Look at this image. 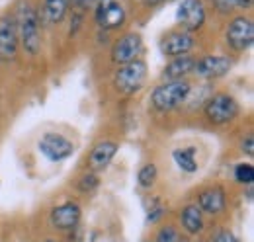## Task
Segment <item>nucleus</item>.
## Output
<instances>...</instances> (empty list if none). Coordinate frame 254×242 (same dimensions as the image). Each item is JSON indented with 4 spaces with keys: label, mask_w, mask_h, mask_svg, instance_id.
Masks as SVG:
<instances>
[{
    "label": "nucleus",
    "mask_w": 254,
    "mask_h": 242,
    "mask_svg": "<svg viewBox=\"0 0 254 242\" xmlns=\"http://www.w3.org/2000/svg\"><path fill=\"white\" fill-rule=\"evenodd\" d=\"M96 22L104 30H118L126 22V10L118 0H100L96 6Z\"/></svg>",
    "instance_id": "9"
},
{
    "label": "nucleus",
    "mask_w": 254,
    "mask_h": 242,
    "mask_svg": "<svg viewBox=\"0 0 254 242\" xmlns=\"http://www.w3.org/2000/svg\"><path fill=\"white\" fill-rule=\"evenodd\" d=\"M243 152H247L249 156H253L254 154V141H253V137H247L245 141H243Z\"/></svg>",
    "instance_id": "26"
},
{
    "label": "nucleus",
    "mask_w": 254,
    "mask_h": 242,
    "mask_svg": "<svg viewBox=\"0 0 254 242\" xmlns=\"http://www.w3.org/2000/svg\"><path fill=\"white\" fill-rule=\"evenodd\" d=\"M96 185H98V178L94 174H88V176H82L80 182H78V187L80 191H92Z\"/></svg>",
    "instance_id": "23"
},
{
    "label": "nucleus",
    "mask_w": 254,
    "mask_h": 242,
    "mask_svg": "<svg viewBox=\"0 0 254 242\" xmlns=\"http://www.w3.org/2000/svg\"><path fill=\"white\" fill-rule=\"evenodd\" d=\"M213 4H215V8H217L221 14H227V12L235 10L237 0H213Z\"/></svg>",
    "instance_id": "24"
},
{
    "label": "nucleus",
    "mask_w": 254,
    "mask_h": 242,
    "mask_svg": "<svg viewBox=\"0 0 254 242\" xmlns=\"http://www.w3.org/2000/svg\"><path fill=\"white\" fill-rule=\"evenodd\" d=\"M147 4H151V6H157V4H160V2H164V0H145Z\"/></svg>",
    "instance_id": "29"
},
{
    "label": "nucleus",
    "mask_w": 254,
    "mask_h": 242,
    "mask_svg": "<svg viewBox=\"0 0 254 242\" xmlns=\"http://www.w3.org/2000/svg\"><path fill=\"white\" fill-rule=\"evenodd\" d=\"M37 149H39V152H41L47 160H51V162H61V160L68 158V156L74 152V145H72L66 137L59 135V133H45V135L41 137Z\"/></svg>",
    "instance_id": "6"
},
{
    "label": "nucleus",
    "mask_w": 254,
    "mask_h": 242,
    "mask_svg": "<svg viewBox=\"0 0 254 242\" xmlns=\"http://www.w3.org/2000/svg\"><path fill=\"white\" fill-rule=\"evenodd\" d=\"M118 152V143L114 141H104V143H98L92 152H90V168L92 170H104L110 166V162L114 160Z\"/></svg>",
    "instance_id": "15"
},
{
    "label": "nucleus",
    "mask_w": 254,
    "mask_h": 242,
    "mask_svg": "<svg viewBox=\"0 0 254 242\" xmlns=\"http://www.w3.org/2000/svg\"><path fill=\"white\" fill-rule=\"evenodd\" d=\"M233 60L225 55H205L199 60H195L193 72L205 80H213V78H221L231 70Z\"/></svg>",
    "instance_id": "10"
},
{
    "label": "nucleus",
    "mask_w": 254,
    "mask_h": 242,
    "mask_svg": "<svg viewBox=\"0 0 254 242\" xmlns=\"http://www.w3.org/2000/svg\"><path fill=\"white\" fill-rule=\"evenodd\" d=\"M16 31L18 41L22 43L28 55H37L41 49V35H39V16L30 2H22L16 14Z\"/></svg>",
    "instance_id": "1"
},
{
    "label": "nucleus",
    "mask_w": 254,
    "mask_h": 242,
    "mask_svg": "<svg viewBox=\"0 0 254 242\" xmlns=\"http://www.w3.org/2000/svg\"><path fill=\"white\" fill-rule=\"evenodd\" d=\"M239 114V104L229 94H215L209 96L205 102V118L213 125H225L233 121Z\"/></svg>",
    "instance_id": "4"
},
{
    "label": "nucleus",
    "mask_w": 254,
    "mask_h": 242,
    "mask_svg": "<svg viewBox=\"0 0 254 242\" xmlns=\"http://www.w3.org/2000/svg\"><path fill=\"white\" fill-rule=\"evenodd\" d=\"M176 20L180 22L182 30L193 33L201 30L205 24V8L201 0H182L176 12Z\"/></svg>",
    "instance_id": "7"
},
{
    "label": "nucleus",
    "mask_w": 254,
    "mask_h": 242,
    "mask_svg": "<svg viewBox=\"0 0 254 242\" xmlns=\"http://www.w3.org/2000/svg\"><path fill=\"white\" fill-rule=\"evenodd\" d=\"M18 31L16 22L10 16L0 18V59L10 60L18 53Z\"/></svg>",
    "instance_id": "11"
},
{
    "label": "nucleus",
    "mask_w": 254,
    "mask_h": 242,
    "mask_svg": "<svg viewBox=\"0 0 254 242\" xmlns=\"http://www.w3.org/2000/svg\"><path fill=\"white\" fill-rule=\"evenodd\" d=\"M197 207L201 213H209V215H219L225 209V191L221 187H209L203 189L197 197Z\"/></svg>",
    "instance_id": "14"
},
{
    "label": "nucleus",
    "mask_w": 254,
    "mask_h": 242,
    "mask_svg": "<svg viewBox=\"0 0 254 242\" xmlns=\"http://www.w3.org/2000/svg\"><path fill=\"white\" fill-rule=\"evenodd\" d=\"M155 180H157V166L155 164H145L137 174V183L145 189H149L155 183Z\"/></svg>",
    "instance_id": "20"
},
{
    "label": "nucleus",
    "mask_w": 254,
    "mask_h": 242,
    "mask_svg": "<svg viewBox=\"0 0 254 242\" xmlns=\"http://www.w3.org/2000/svg\"><path fill=\"white\" fill-rule=\"evenodd\" d=\"M66 2H74V4H78V0H66Z\"/></svg>",
    "instance_id": "30"
},
{
    "label": "nucleus",
    "mask_w": 254,
    "mask_h": 242,
    "mask_svg": "<svg viewBox=\"0 0 254 242\" xmlns=\"http://www.w3.org/2000/svg\"><path fill=\"white\" fill-rule=\"evenodd\" d=\"M78 221H80V207L72 201H66L51 211V225L55 229H72L78 225Z\"/></svg>",
    "instance_id": "13"
},
{
    "label": "nucleus",
    "mask_w": 254,
    "mask_h": 242,
    "mask_svg": "<svg viewBox=\"0 0 254 242\" xmlns=\"http://www.w3.org/2000/svg\"><path fill=\"white\" fill-rule=\"evenodd\" d=\"M47 242H53V241H47Z\"/></svg>",
    "instance_id": "31"
},
{
    "label": "nucleus",
    "mask_w": 254,
    "mask_h": 242,
    "mask_svg": "<svg viewBox=\"0 0 254 242\" xmlns=\"http://www.w3.org/2000/svg\"><path fill=\"white\" fill-rule=\"evenodd\" d=\"M213 242H237V239H235L229 231H221V233H217V235H215Z\"/></svg>",
    "instance_id": "25"
},
{
    "label": "nucleus",
    "mask_w": 254,
    "mask_h": 242,
    "mask_svg": "<svg viewBox=\"0 0 254 242\" xmlns=\"http://www.w3.org/2000/svg\"><path fill=\"white\" fill-rule=\"evenodd\" d=\"M147 78V64L145 60L137 59L133 62L122 64L114 74V86L122 94H135L143 88Z\"/></svg>",
    "instance_id": "3"
},
{
    "label": "nucleus",
    "mask_w": 254,
    "mask_h": 242,
    "mask_svg": "<svg viewBox=\"0 0 254 242\" xmlns=\"http://www.w3.org/2000/svg\"><path fill=\"white\" fill-rule=\"evenodd\" d=\"M162 213H164V207H162V205H157L155 209H151V213H149V221H151V223H157Z\"/></svg>",
    "instance_id": "27"
},
{
    "label": "nucleus",
    "mask_w": 254,
    "mask_h": 242,
    "mask_svg": "<svg viewBox=\"0 0 254 242\" xmlns=\"http://www.w3.org/2000/svg\"><path fill=\"white\" fill-rule=\"evenodd\" d=\"M190 90V82L186 80H166L153 90V96H151L153 108L159 112H170L188 100Z\"/></svg>",
    "instance_id": "2"
},
{
    "label": "nucleus",
    "mask_w": 254,
    "mask_h": 242,
    "mask_svg": "<svg viewBox=\"0 0 254 242\" xmlns=\"http://www.w3.org/2000/svg\"><path fill=\"white\" fill-rule=\"evenodd\" d=\"M66 0H43V18L47 24H59L63 22L64 14H66Z\"/></svg>",
    "instance_id": "18"
},
{
    "label": "nucleus",
    "mask_w": 254,
    "mask_h": 242,
    "mask_svg": "<svg viewBox=\"0 0 254 242\" xmlns=\"http://www.w3.org/2000/svg\"><path fill=\"white\" fill-rule=\"evenodd\" d=\"M143 51V39L139 33H126L124 37H120L114 47H112V60L116 64H127L139 59Z\"/></svg>",
    "instance_id": "8"
},
{
    "label": "nucleus",
    "mask_w": 254,
    "mask_h": 242,
    "mask_svg": "<svg viewBox=\"0 0 254 242\" xmlns=\"http://www.w3.org/2000/svg\"><path fill=\"white\" fill-rule=\"evenodd\" d=\"M193 66H195V59H191L188 55L174 57L164 68V78L166 80H184V76L193 72Z\"/></svg>",
    "instance_id": "16"
},
{
    "label": "nucleus",
    "mask_w": 254,
    "mask_h": 242,
    "mask_svg": "<svg viewBox=\"0 0 254 242\" xmlns=\"http://www.w3.org/2000/svg\"><path fill=\"white\" fill-rule=\"evenodd\" d=\"M178 241H180V237H178V233H176L174 227L160 229L159 237H157V242H178Z\"/></svg>",
    "instance_id": "22"
},
{
    "label": "nucleus",
    "mask_w": 254,
    "mask_h": 242,
    "mask_svg": "<svg viewBox=\"0 0 254 242\" xmlns=\"http://www.w3.org/2000/svg\"><path fill=\"white\" fill-rule=\"evenodd\" d=\"M193 47V35L188 31H172L162 41V53L168 57H182L188 55Z\"/></svg>",
    "instance_id": "12"
},
{
    "label": "nucleus",
    "mask_w": 254,
    "mask_h": 242,
    "mask_svg": "<svg viewBox=\"0 0 254 242\" xmlns=\"http://www.w3.org/2000/svg\"><path fill=\"white\" fill-rule=\"evenodd\" d=\"M172 158H174V162L178 164V168L180 170H184V172H195L197 170V162H195V149L193 147H186V149H176V151L172 152Z\"/></svg>",
    "instance_id": "19"
},
{
    "label": "nucleus",
    "mask_w": 254,
    "mask_h": 242,
    "mask_svg": "<svg viewBox=\"0 0 254 242\" xmlns=\"http://www.w3.org/2000/svg\"><path fill=\"white\" fill-rule=\"evenodd\" d=\"M227 45L233 51H247L254 41V26L251 18L245 16H237L231 20L227 33H225Z\"/></svg>",
    "instance_id": "5"
},
{
    "label": "nucleus",
    "mask_w": 254,
    "mask_h": 242,
    "mask_svg": "<svg viewBox=\"0 0 254 242\" xmlns=\"http://www.w3.org/2000/svg\"><path fill=\"white\" fill-rule=\"evenodd\" d=\"M182 227L186 229L188 235H197L203 229V213L197 205H186L182 209Z\"/></svg>",
    "instance_id": "17"
},
{
    "label": "nucleus",
    "mask_w": 254,
    "mask_h": 242,
    "mask_svg": "<svg viewBox=\"0 0 254 242\" xmlns=\"http://www.w3.org/2000/svg\"><path fill=\"white\" fill-rule=\"evenodd\" d=\"M98 2L100 0H78V6H82V8H96Z\"/></svg>",
    "instance_id": "28"
},
{
    "label": "nucleus",
    "mask_w": 254,
    "mask_h": 242,
    "mask_svg": "<svg viewBox=\"0 0 254 242\" xmlns=\"http://www.w3.org/2000/svg\"><path fill=\"white\" fill-rule=\"evenodd\" d=\"M235 180L239 182V183L251 185V183L254 182V168H253V164H247V162H243V164H237V168H235Z\"/></svg>",
    "instance_id": "21"
}]
</instances>
